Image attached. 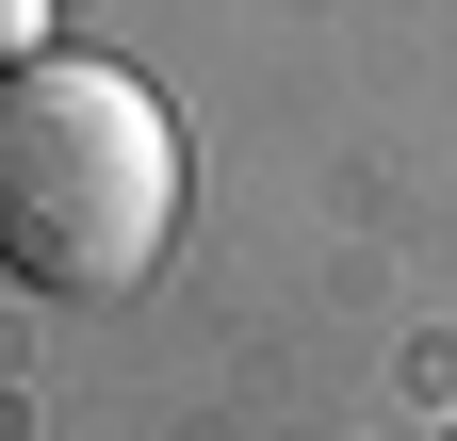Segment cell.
Returning <instances> with one entry per match:
<instances>
[{"instance_id": "6da1fadb", "label": "cell", "mask_w": 457, "mask_h": 441, "mask_svg": "<svg viewBox=\"0 0 457 441\" xmlns=\"http://www.w3.org/2000/svg\"><path fill=\"white\" fill-rule=\"evenodd\" d=\"M163 245H180V115L98 49L17 66L0 82V262L98 311V295H147Z\"/></svg>"}, {"instance_id": "7a4b0ae2", "label": "cell", "mask_w": 457, "mask_h": 441, "mask_svg": "<svg viewBox=\"0 0 457 441\" xmlns=\"http://www.w3.org/2000/svg\"><path fill=\"white\" fill-rule=\"evenodd\" d=\"M17 66H49V0H0V82Z\"/></svg>"}]
</instances>
